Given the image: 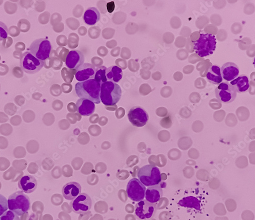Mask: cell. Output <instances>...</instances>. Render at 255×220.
<instances>
[{
    "label": "cell",
    "mask_w": 255,
    "mask_h": 220,
    "mask_svg": "<svg viewBox=\"0 0 255 220\" xmlns=\"http://www.w3.org/2000/svg\"><path fill=\"white\" fill-rule=\"evenodd\" d=\"M75 92L80 99L90 100L96 104L101 103V84L95 79L78 82L75 85Z\"/></svg>",
    "instance_id": "obj_1"
},
{
    "label": "cell",
    "mask_w": 255,
    "mask_h": 220,
    "mask_svg": "<svg viewBox=\"0 0 255 220\" xmlns=\"http://www.w3.org/2000/svg\"><path fill=\"white\" fill-rule=\"evenodd\" d=\"M122 91L119 85L107 81L101 85L100 100L108 106L116 105L121 100Z\"/></svg>",
    "instance_id": "obj_2"
},
{
    "label": "cell",
    "mask_w": 255,
    "mask_h": 220,
    "mask_svg": "<svg viewBox=\"0 0 255 220\" xmlns=\"http://www.w3.org/2000/svg\"><path fill=\"white\" fill-rule=\"evenodd\" d=\"M217 44L215 35L211 33H202L199 39L193 42L194 49L200 57H206L214 54Z\"/></svg>",
    "instance_id": "obj_3"
},
{
    "label": "cell",
    "mask_w": 255,
    "mask_h": 220,
    "mask_svg": "<svg viewBox=\"0 0 255 220\" xmlns=\"http://www.w3.org/2000/svg\"><path fill=\"white\" fill-rule=\"evenodd\" d=\"M7 201L8 209L18 216H22L30 210L29 197L23 192L17 191L13 193L9 197Z\"/></svg>",
    "instance_id": "obj_4"
},
{
    "label": "cell",
    "mask_w": 255,
    "mask_h": 220,
    "mask_svg": "<svg viewBox=\"0 0 255 220\" xmlns=\"http://www.w3.org/2000/svg\"><path fill=\"white\" fill-rule=\"evenodd\" d=\"M139 180L146 187L159 185L162 180L159 168L154 165H147L140 168L137 173Z\"/></svg>",
    "instance_id": "obj_5"
},
{
    "label": "cell",
    "mask_w": 255,
    "mask_h": 220,
    "mask_svg": "<svg viewBox=\"0 0 255 220\" xmlns=\"http://www.w3.org/2000/svg\"><path fill=\"white\" fill-rule=\"evenodd\" d=\"M28 49L35 58L45 62L50 56L52 45L49 40L39 38L33 41Z\"/></svg>",
    "instance_id": "obj_6"
},
{
    "label": "cell",
    "mask_w": 255,
    "mask_h": 220,
    "mask_svg": "<svg viewBox=\"0 0 255 220\" xmlns=\"http://www.w3.org/2000/svg\"><path fill=\"white\" fill-rule=\"evenodd\" d=\"M45 62L35 58L29 52L24 53L20 58V67L28 74H34L44 67Z\"/></svg>",
    "instance_id": "obj_7"
},
{
    "label": "cell",
    "mask_w": 255,
    "mask_h": 220,
    "mask_svg": "<svg viewBox=\"0 0 255 220\" xmlns=\"http://www.w3.org/2000/svg\"><path fill=\"white\" fill-rule=\"evenodd\" d=\"M157 211L155 204L150 203L146 200H142L135 206V216L138 220H152Z\"/></svg>",
    "instance_id": "obj_8"
},
{
    "label": "cell",
    "mask_w": 255,
    "mask_h": 220,
    "mask_svg": "<svg viewBox=\"0 0 255 220\" xmlns=\"http://www.w3.org/2000/svg\"><path fill=\"white\" fill-rule=\"evenodd\" d=\"M216 96L222 103L227 104L235 101L237 97V92L230 83L222 82L216 89Z\"/></svg>",
    "instance_id": "obj_9"
},
{
    "label": "cell",
    "mask_w": 255,
    "mask_h": 220,
    "mask_svg": "<svg viewBox=\"0 0 255 220\" xmlns=\"http://www.w3.org/2000/svg\"><path fill=\"white\" fill-rule=\"evenodd\" d=\"M126 191L128 196L133 202H139L145 198L146 188L137 179H132L128 183Z\"/></svg>",
    "instance_id": "obj_10"
},
{
    "label": "cell",
    "mask_w": 255,
    "mask_h": 220,
    "mask_svg": "<svg viewBox=\"0 0 255 220\" xmlns=\"http://www.w3.org/2000/svg\"><path fill=\"white\" fill-rule=\"evenodd\" d=\"M73 212L77 214H85L88 213L92 207L91 198L86 193H80L70 203Z\"/></svg>",
    "instance_id": "obj_11"
},
{
    "label": "cell",
    "mask_w": 255,
    "mask_h": 220,
    "mask_svg": "<svg viewBox=\"0 0 255 220\" xmlns=\"http://www.w3.org/2000/svg\"><path fill=\"white\" fill-rule=\"evenodd\" d=\"M128 117L133 126L138 127L146 125L149 119V116L145 110L139 106L132 107L128 113Z\"/></svg>",
    "instance_id": "obj_12"
},
{
    "label": "cell",
    "mask_w": 255,
    "mask_h": 220,
    "mask_svg": "<svg viewBox=\"0 0 255 220\" xmlns=\"http://www.w3.org/2000/svg\"><path fill=\"white\" fill-rule=\"evenodd\" d=\"M223 79L229 82L237 78L240 74L238 65L235 63L229 62L225 63L221 69Z\"/></svg>",
    "instance_id": "obj_13"
},
{
    "label": "cell",
    "mask_w": 255,
    "mask_h": 220,
    "mask_svg": "<svg viewBox=\"0 0 255 220\" xmlns=\"http://www.w3.org/2000/svg\"><path fill=\"white\" fill-rule=\"evenodd\" d=\"M85 57L84 54L77 50L70 51L66 58V64L71 70H77L84 64Z\"/></svg>",
    "instance_id": "obj_14"
},
{
    "label": "cell",
    "mask_w": 255,
    "mask_h": 220,
    "mask_svg": "<svg viewBox=\"0 0 255 220\" xmlns=\"http://www.w3.org/2000/svg\"><path fill=\"white\" fill-rule=\"evenodd\" d=\"M96 68L92 64L86 63L81 66L76 72L75 77L79 82L94 79Z\"/></svg>",
    "instance_id": "obj_15"
},
{
    "label": "cell",
    "mask_w": 255,
    "mask_h": 220,
    "mask_svg": "<svg viewBox=\"0 0 255 220\" xmlns=\"http://www.w3.org/2000/svg\"><path fill=\"white\" fill-rule=\"evenodd\" d=\"M77 111L82 116H89L95 111L96 106L93 102L85 99H80L76 103Z\"/></svg>",
    "instance_id": "obj_16"
},
{
    "label": "cell",
    "mask_w": 255,
    "mask_h": 220,
    "mask_svg": "<svg viewBox=\"0 0 255 220\" xmlns=\"http://www.w3.org/2000/svg\"><path fill=\"white\" fill-rule=\"evenodd\" d=\"M81 192V185L76 182H70L63 186L62 193L65 199L73 201L79 196Z\"/></svg>",
    "instance_id": "obj_17"
},
{
    "label": "cell",
    "mask_w": 255,
    "mask_h": 220,
    "mask_svg": "<svg viewBox=\"0 0 255 220\" xmlns=\"http://www.w3.org/2000/svg\"><path fill=\"white\" fill-rule=\"evenodd\" d=\"M18 186L19 188L27 194L33 192L37 187L35 178L31 175H26L19 180Z\"/></svg>",
    "instance_id": "obj_18"
},
{
    "label": "cell",
    "mask_w": 255,
    "mask_h": 220,
    "mask_svg": "<svg viewBox=\"0 0 255 220\" xmlns=\"http://www.w3.org/2000/svg\"><path fill=\"white\" fill-rule=\"evenodd\" d=\"M162 196L163 190L159 185L148 187L145 193L146 201L152 204L158 202Z\"/></svg>",
    "instance_id": "obj_19"
},
{
    "label": "cell",
    "mask_w": 255,
    "mask_h": 220,
    "mask_svg": "<svg viewBox=\"0 0 255 220\" xmlns=\"http://www.w3.org/2000/svg\"><path fill=\"white\" fill-rule=\"evenodd\" d=\"M236 89L237 93L243 94L247 92L250 89V83L248 77L244 75L238 77L236 79L230 82Z\"/></svg>",
    "instance_id": "obj_20"
},
{
    "label": "cell",
    "mask_w": 255,
    "mask_h": 220,
    "mask_svg": "<svg viewBox=\"0 0 255 220\" xmlns=\"http://www.w3.org/2000/svg\"><path fill=\"white\" fill-rule=\"evenodd\" d=\"M206 78L208 82L214 85H219L223 82L221 68L217 65H212L208 70Z\"/></svg>",
    "instance_id": "obj_21"
},
{
    "label": "cell",
    "mask_w": 255,
    "mask_h": 220,
    "mask_svg": "<svg viewBox=\"0 0 255 220\" xmlns=\"http://www.w3.org/2000/svg\"><path fill=\"white\" fill-rule=\"evenodd\" d=\"M83 18L85 23L88 25L94 26L100 20L101 14L96 8L90 7L85 12Z\"/></svg>",
    "instance_id": "obj_22"
},
{
    "label": "cell",
    "mask_w": 255,
    "mask_h": 220,
    "mask_svg": "<svg viewBox=\"0 0 255 220\" xmlns=\"http://www.w3.org/2000/svg\"><path fill=\"white\" fill-rule=\"evenodd\" d=\"M106 77L108 81L118 83L123 78V72L122 69L117 66L113 65L106 70Z\"/></svg>",
    "instance_id": "obj_23"
},
{
    "label": "cell",
    "mask_w": 255,
    "mask_h": 220,
    "mask_svg": "<svg viewBox=\"0 0 255 220\" xmlns=\"http://www.w3.org/2000/svg\"><path fill=\"white\" fill-rule=\"evenodd\" d=\"M178 204L182 207L193 208L198 211H200L201 208L200 201L197 198L191 196L183 198Z\"/></svg>",
    "instance_id": "obj_24"
},
{
    "label": "cell",
    "mask_w": 255,
    "mask_h": 220,
    "mask_svg": "<svg viewBox=\"0 0 255 220\" xmlns=\"http://www.w3.org/2000/svg\"><path fill=\"white\" fill-rule=\"evenodd\" d=\"M107 70L104 66H102L96 69V73L94 79L99 82L101 85L107 82V79L106 77V71Z\"/></svg>",
    "instance_id": "obj_25"
},
{
    "label": "cell",
    "mask_w": 255,
    "mask_h": 220,
    "mask_svg": "<svg viewBox=\"0 0 255 220\" xmlns=\"http://www.w3.org/2000/svg\"><path fill=\"white\" fill-rule=\"evenodd\" d=\"M8 209V201L6 198L0 194V216H1Z\"/></svg>",
    "instance_id": "obj_26"
},
{
    "label": "cell",
    "mask_w": 255,
    "mask_h": 220,
    "mask_svg": "<svg viewBox=\"0 0 255 220\" xmlns=\"http://www.w3.org/2000/svg\"><path fill=\"white\" fill-rule=\"evenodd\" d=\"M0 220H20L19 218L14 212L8 211L5 212L1 217Z\"/></svg>",
    "instance_id": "obj_27"
},
{
    "label": "cell",
    "mask_w": 255,
    "mask_h": 220,
    "mask_svg": "<svg viewBox=\"0 0 255 220\" xmlns=\"http://www.w3.org/2000/svg\"><path fill=\"white\" fill-rule=\"evenodd\" d=\"M9 33L7 26L3 22L0 21V41L7 38Z\"/></svg>",
    "instance_id": "obj_28"
},
{
    "label": "cell",
    "mask_w": 255,
    "mask_h": 220,
    "mask_svg": "<svg viewBox=\"0 0 255 220\" xmlns=\"http://www.w3.org/2000/svg\"><path fill=\"white\" fill-rule=\"evenodd\" d=\"M106 8L109 13H112L114 12L115 9V3L114 1L108 3L106 4Z\"/></svg>",
    "instance_id": "obj_29"
}]
</instances>
